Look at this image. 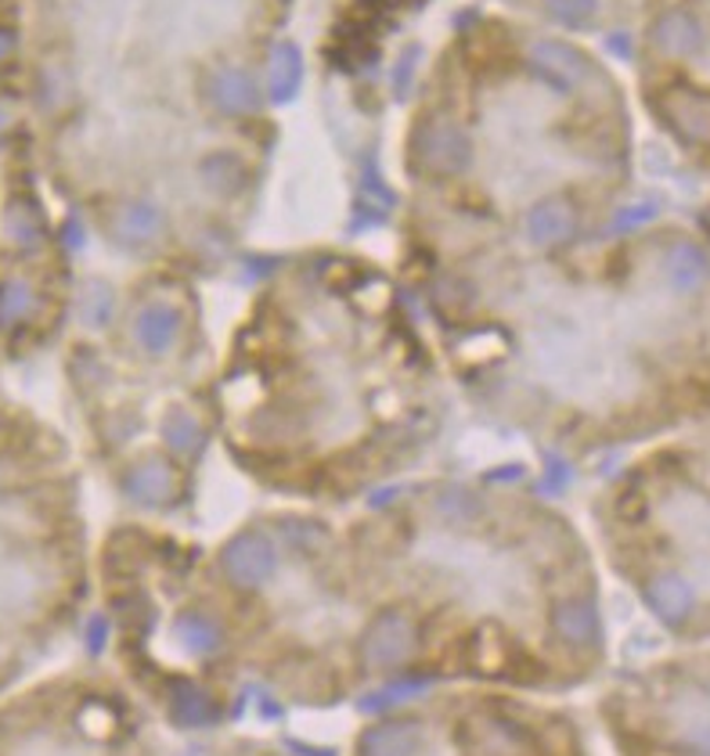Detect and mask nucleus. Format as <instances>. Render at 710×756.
Returning a JSON list of instances; mask_svg holds the SVG:
<instances>
[{"label":"nucleus","mask_w":710,"mask_h":756,"mask_svg":"<svg viewBox=\"0 0 710 756\" xmlns=\"http://www.w3.org/2000/svg\"><path fill=\"white\" fill-rule=\"evenodd\" d=\"M329 544V581L358 689L484 684L530 695L589 681L603 613L577 537L549 512L501 519L480 487L430 493V526L379 508Z\"/></svg>","instance_id":"1"},{"label":"nucleus","mask_w":710,"mask_h":756,"mask_svg":"<svg viewBox=\"0 0 710 756\" xmlns=\"http://www.w3.org/2000/svg\"><path fill=\"white\" fill-rule=\"evenodd\" d=\"M350 756H584V742L570 713L530 692L447 684L368 721Z\"/></svg>","instance_id":"2"},{"label":"nucleus","mask_w":710,"mask_h":756,"mask_svg":"<svg viewBox=\"0 0 710 756\" xmlns=\"http://www.w3.org/2000/svg\"><path fill=\"white\" fill-rule=\"evenodd\" d=\"M473 145L469 134L458 127L451 116H433L422 123V130L415 137V162L418 170H426L433 177H455L469 167Z\"/></svg>","instance_id":"3"},{"label":"nucleus","mask_w":710,"mask_h":756,"mask_svg":"<svg viewBox=\"0 0 710 756\" xmlns=\"http://www.w3.org/2000/svg\"><path fill=\"white\" fill-rule=\"evenodd\" d=\"M527 62L559 94H573L589 84V58L563 40H534L527 47Z\"/></svg>","instance_id":"4"},{"label":"nucleus","mask_w":710,"mask_h":756,"mask_svg":"<svg viewBox=\"0 0 710 756\" xmlns=\"http://www.w3.org/2000/svg\"><path fill=\"white\" fill-rule=\"evenodd\" d=\"M520 227H523V238L534 245V249L549 253L577 235V210H573V202H566V199H538L523 213Z\"/></svg>","instance_id":"5"},{"label":"nucleus","mask_w":710,"mask_h":756,"mask_svg":"<svg viewBox=\"0 0 710 756\" xmlns=\"http://www.w3.org/2000/svg\"><path fill=\"white\" fill-rule=\"evenodd\" d=\"M108 231L123 249H148L167 231V213L152 199H127L108 216Z\"/></svg>","instance_id":"6"},{"label":"nucleus","mask_w":710,"mask_h":756,"mask_svg":"<svg viewBox=\"0 0 710 756\" xmlns=\"http://www.w3.org/2000/svg\"><path fill=\"white\" fill-rule=\"evenodd\" d=\"M206 98L224 116H250L261 108V87L242 65H221L206 79Z\"/></svg>","instance_id":"7"},{"label":"nucleus","mask_w":710,"mask_h":756,"mask_svg":"<svg viewBox=\"0 0 710 756\" xmlns=\"http://www.w3.org/2000/svg\"><path fill=\"white\" fill-rule=\"evenodd\" d=\"M664 116L686 141H700V145L710 141V94L692 90V87L667 90Z\"/></svg>","instance_id":"8"},{"label":"nucleus","mask_w":710,"mask_h":756,"mask_svg":"<svg viewBox=\"0 0 710 756\" xmlns=\"http://www.w3.org/2000/svg\"><path fill=\"white\" fill-rule=\"evenodd\" d=\"M664 281L678 296H692L710 281V256L692 242H678L664 256Z\"/></svg>","instance_id":"9"},{"label":"nucleus","mask_w":710,"mask_h":756,"mask_svg":"<svg viewBox=\"0 0 710 756\" xmlns=\"http://www.w3.org/2000/svg\"><path fill=\"white\" fill-rule=\"evenodd\" d=\"M299 84H304V54L289 40H282L267 58V94L285 105L299 94Z\"/></svg>","instance_id":"10"},{"label":"nucleus","mask_w":710,"mask_h":756,"mask_svg":"<svg viewBox=\"0 0 710 756\" xmlns=\"http://www.w3.org/2000/svg\"><path fill=\"white\" fill-rule=\"evenodd\" d=\"M653 44L664 54H675V58H689L703 47V25L696 22L689 11H667V15L653 25Z\"/></svg>","instance_id":"11"},{"label":"nucleus","mask_w":710,"mask_h":756,"mask_svg":"<svg viewBox=\"0 0 710 756\" xmlns=\"http://www.w3.org/2000/svg\"><path fill=\"white\" fill-rule=\"evenodd\" d=\"M245 162L235 156V151H213V156H206L199 162V181L206 191H213V195H239V191L245 188Z\"/></svg>","instance_id":"12"},{"label":"nucleus","mask_w":710,"mask_h":756,"mask_svg":"<svg viewBox=\"0 0 710 756\" xmlns=\"http://www.w3.org/2000/svg\"><path fill=\"white\" fill-rule=\"evenodd\" d=\"M4 235L22 253L40 249V242H44V220H40V210H36L30 199L8 202V210H4Z\"/></svg>","instance_id":"13"},{"label":"nucleus","mask_w":710,"mask_h":756,"mask_svg":"<svg viewBox=\"0 0 710 756\" xmlns=\"http://www.w3.org/2000/svg\"><path fill=\"white\" fill-rule=\"evenodd\" d=\"M36 310V288L25 278L0 281V328H19L33 318Z\"/></svg>","instance_id":"14"},{"label":"nucleus","mask_w":710,"mask_h":756,"mask_svg":"<svg viewBox=\"0 0 710 756\" xmlns=\"http://www.w3.org/2000/svg\"><path fill=\"white\" fill-rule=\"evenodd\" d=\"M184 756H289L278 746H271L264 738H250V735H227V738H213V742H199L191 746Z\"/></svg>","instance_id":"15"},{"label":"nucleus","mask_w":710,"mask_h":756,"mask_svg":"<svg viewBox=\"0 0 710 756\" xmlns=\"http://www.w3.org/2000/svg\"><path fill=\"white\" fill-rule=\"evenodd\" d=\"M541 4L555 22L570 25V30H581L598 15V0H541Z\"/></svg>","instance_id":"16"},{"label":"nucleus","mask_w":710,"mask_h":756,"mask_svg":"<svg viewBox=\"0 0 710 756\" xmlns=\"http://www.w3.org/2000/svg\"><path fill=\"white\" fill-rule=\"evenodd\" d=\"M418 58H422V47L412 44V47H404V54L398 62H393V94H398V98H407V94H412Z\"/></svg>","instance_id":"17"},{"label":"nucleus","mask_w":710,"mask_h":756,"mask_svg":"<svg viewBox=\"0 0 710 756\" xmlns=\"http://www.w3.org/2000/svg\"><path fill=\"white\" fill-rule=\"evenodd\" d=\"M653 213V205L649 202H642V205H632V210H624V213H617V227H624V231H632V227H638L642 220H649Z\"/></svg>","instance_id":"18"},{"label":"nucleus","mask_w":710,"mask_h":756,"mask_svg":"<svg viewBox=\"0 0 710 756\" xmlns=\"http://www.w3.org/2000/svg\"><path fill=\"white\" fill-rule=\"evenodd\" d=\"M11 51H15V36H11L8 30H0V62H8Z\"/></svg>","instance_id":"19"}]
</instances>
